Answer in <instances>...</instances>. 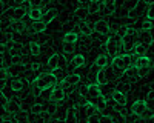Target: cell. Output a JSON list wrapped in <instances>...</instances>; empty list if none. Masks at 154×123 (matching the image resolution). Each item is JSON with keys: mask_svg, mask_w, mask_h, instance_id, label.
Returning a JSON list of instances; mask_svg holds the SVG:
<instances>
[{"mask_svg": "<svg viewBox=\"0 0 154 123\" xmlns=\"http://www.w3.org/2000/svg\"><path fill=\"white\" fill-rule=\"evenodd\" d=\"M59 82V77L54 72H42L31 82V88H32V94H37L42 89H51L54 88Z\"/></svg>", "mask_w": 154, "mask_h": 123, "instance_id": "obj_1", "label": "cell"}, {"mask_svg": "<svg viewBox=\"0 0 154 123\" xmlns=\"http://www.w3.org/2000/svg\"><path fill=\"white\" fill-rule=\"evenodd\" d=\"M111 65H112V69L116 72H125L128 68L133 66V57L130 54H117L111 58Z\"/></svg>", "mask_w": 154, "mask_h": 123, "instance_id": "obj_2", "label": "cell"}, {"mask_svg": "<svg viewBox=\"0 0 154 123\" xmlns=\"http://www.w3.org/2000/svg\"><path fill=\"white\" fill-rule=\"evenodd\" d=\"M131 112H133V116H136L139 118H143V120H152V117H154L152 111L146 106L145 100H142V98H137V100L133 103Z\"/></svg>", "mask_w": 154, "mask_h": 123, "instance_id": "obj_3", "label": "cell"}, {"mask_svg": "<svg viewBox=\"0 0 154 123\" xmlns=\"http://www.w3.org/2000/svg\"><path fill=\"white\" fill-rule=\"evenodd\" d=\"M134 68L137 71V76L140 79H143V77L149 76V72L152 69V62L148 56H139L136 63H134Z\"/></svg>", "mask_w": 154, "mask_h": 123, "instance_id": "obj_4", "label": "cell"}, {"mask_svg": "<svg viewBox=\"0 0 154 123\" xmlns=\"http://www.w3.org/2000/svg\"><path fill=\"white\" fill-rule=\"evenodd\" d=\"M105 48H106V54L111 58L114 56L120 54V51H122V37H120V34L116 32L114 35L108 37L106 42H105Z\"/></svg>", "mask_w": 154, "mask_h": 123, "instance_id": "obj_5", "label": "cell"}, {"mask_svg": "<svg viewBox=\"0 0 154 123\" xmlns=\"http://www.w3.org/2000/svg\"><path fill=\"white\" fill-rule=\"evenodd\" d=\"M68 65V60L65 58V56L63 54H51L48 62H46V66L51 69V71H56V69H65Z\"/></svg>", "mask_w": 154, "mask_h": 123, "instance_id": "obj_6", "label": "cell"}, {"mask_svg": "<svg viewBox=\"0 0 154 123\" xmlns=\"http://www.w3.org/2000/svg\"><path fill=\"white\" fill-rule=\"evenodd\" d=\"M5 17L11 22H20L26 17V8L25 6H12L5 9Z\"/></svg>", "mask_w": 154, "mask_h": 123, "instance_id": "obj_7", "label": "cell"}, {"mask_svg": "<svg viewBox=\"0 0 154 123\" xmlns=\"http://www.w3.org/2000/svg\"><path fill=\"white\" fill-rule=\"evenodd\" d=\"M80 82H82V76L72 72V74H66V76L63 77V80L60 82V85H62L63 89H72L74 86H77Z\"/></svg>", "mask_w": 154, "mask_h": 123, "instance_id": "obj_8", "label": "cell"}, {"mask_svg": "<svg viewBox=\"0 0 154 123\" xmlns=\"http://www.w3.org/2000/svg\"><path fill=\"white\" fill-rule=\"evenodd\" d=\"M146 2L145 0H139L137 2V5L131 9V11H128V19L130 20H136V19H139V17H142V16H145V11H146Z\"/></svg>", "mask_w": 154, "mask_h": 123, "instance_id": "obj_9", "label": "cell"}, {"mask_svg": "<svg viewBox=\"0 0 154 123\" xmlns=\"http://www.w3.org/2000/svg\"><path fill=\"white\" fill-rule=\"evenodd\" d=\"M120 37H122V49H123V51H126V52H131V51H133V48H134V45L137 43L139 35L123 32Z\"/></svg>", "mask_w": 154, "mask_h": 123, "instance_id": "obj_10", "label": "cell"}, {"mask_svg": "<svg viewBox=\"0 0 154 123\" xmlns=\"http://www.w3.org/2000/svg\"><path fill=\"white\" fill-rule=\"evenodd\" d=\"M65 97H66V92H65V89H63L62 86H54V88H51V91H49V102L60 105L63 100H65Z\"/></svg>", "mask_w": 154, "mask_h": 123, "instance_id": "obj_11", "label": "cell"}, {"mask_svg": "<svg viewBox=\"0 0 154 123\" xmlns=\"http://www.w3.org/2000/svg\"><path fill=\"white\" fill-rule=\"evenodd\" d=\"M25 69H26V65H25L23 62H17V63H9V66L6 68L9 77H19V76H22V74L25 72Z\"/></svg>", "mask_w": 154, "mask_h": 123, "instance_id": "obj_12", "label": "cell"}, {"mask_svg": "<svg viewBox=\"0 0 154 123\" xmlns=\"http://www.w3.org/2000/svg\"><path fill=\"white\" fill-rule=\"evenodd\" d=\"M93 29H94V32H97V34L108 35V34H109V25H108L106 20L99 19V20H96V22L93 23Z\"/></svg>", "mask_w": 154, "mask_h": 123, "instance_id": "obj_13", "label": "cell"}, {"mask_svg": "<svg viewBox=\"0 0 154 123\" xmlns=\"http://www.w3.org/2000/svg\"><path fill=\"white\" fill-rule=\"evenodd\" d=\"M5 109H6V112H8V114L14 116V114L17 112V111H20V109H22V103L17 100V98L9 97L8 100H6V103H5Z\"/></svg>", "mask_w": 154, "mask_h": 123, "instance_id": "obj_14", "label": "cell"}, {"mask_svg": "<svg viewBox=\"0 0 154 123\" xmlns=\"http://www.w3.org/2000/svg\"><path fill=\"white\" fill-rule=\"evenodd\" d=\"M46 26H48V25L43 23L42 20H31L28 23V29H29L31 34H42L46 29Z\"/></svg>", "mask_w": 154, "mask_h": 123, "instance_id": "obj_15", "label": "cell"}, {"mask_svg": "<svg viewBox=\"0 0 154 123\" xmlns=\"http://www.w3.org/2000/svg\"><path fill=\"white\" fill-rule=\"evenodd\" d=\"M85 95L89 98V100H93V98L102 95V89L97 83H89L86 85V89H85Z\"/></svg>", "mask_w": 154, "mask_h": 123, "instance_id": "obj_16", "label": "cell"}, {"mask_svg": "<svg viewBox=\"0 0 154 123\" xmlns=\"http://www.w3.org/2000/svg\"><path fill=\"white\" fill-rule=\"evenodd\" d=\"M94 82L99 85V86H105L109 79H108V71H105V68H99L97 72H96V76H94Z\"/></svg>", "mask_w": 154, "mask_h": 123, "instance_id": "obj_17", "label": "cell"}, {"mask_svg": "<svg viewBox=\"0 0 154 123\" xmlns=\"http://www.w3.org/2000/svg\"><path fill=\"white\" fill-rule=\"evenodd\" d=\"M59 17V9L57 8H49V9H46V11H43V14H42V22L43 23H46V25H49L51 22H53L54 19H57Z\"/></svg>", "mask_w": 154, "mask_h": 123, "instance_id": "obj_18", "label": "cell"}, {"mask_svg": "<svg viewBox=\"0 0 154 123\" xmlns=\"http://www.w3.org/2000/svg\"><path fill=\"white\" fill-rule=\"evenodd\" d=\"M77 28H79L80 34H83V37H89L94 34V29H93V23H89L86 20H80V23L77 25Z\"/></svg>", "mask_w": 154, "mask_h": 123, "instance_id": "obj_19", "label": "cell"}, {"mask_svg": "<svg viewBox=\"0 0 154 123\" xmlns=\"http://www.w3.org/2000/svg\"><path fill=\"white\" fill-rule=\"evenodd\" d=\"M26 83L28 82L25 79H22V77H14V80L9 83V86H11V89L14 92H22L25 88H26Z\"/></svg>", "mask_w": 154, "mask_h": 123, "instance_id": "obj_20", "label": "cell"}, {"mask_svg": "<svg viewBox=\"0 0 154 123\" xmlns=\"http://www.w3.org/2000/svg\"><path fill=\"white\" fill-rule=\"evenodd\" d=\"M88 14H100L102 11H103V2L102 0H94L88 5Z\"/></svg>", "mask_w": 154, "mask_h": 123, "instance_id": "obj_21", "label": "cell"}, {"mask_svg": "<svg viewBox=\"0 0 154 123\" xmlns=\"http://www.w3.org/2000/svg\"><path fill=\"white\" fill-rule=\"evenodd\" d=\"M111 98H112V102H114V103H117V105H120V106H125V105H126V102H128L126 95H125L123 92H120L119 89L112 91V94H111Z\"/></svg>", "mask_w": 154, "mask_h": 123, "instance_id": "obj_22", "label": "cell"}, {"mask_svg": "<svg viewBox=\"0 0 154 123\" xmlns=\"http://www.w3.org/2000/svg\"><path fill=\"white\" fill-rule=\"evenodd\" d=\"M149 48H151V45H146V43H136L134 45V48H133V51L131 52H134L137 57L139 56H146V52L149 51Z\"/></svg>", "mask_w": 154, "mask_h": 123, "instance_id": "obj_23", "label": "cell"}, {"mask_svg": "<svg viewBox=\"0 0 154 123\" xmlns=\"http://www.w3.org/2000/svg\"><path fill=\"white\" fill-rule=\"evenodd\" d=\"M94 65H96L97 68H108V66L111 65V57H109L108 54H100V56L96 58Z\"/></svg>", "mask_w": 154, "mask_h": 123, "instance_id": "obj_24", "label": "cell"}, {"mask_svg": "<svg viewBox=\"0 0 154 123\" xmlns=\"http://www.w3.org/2000/svg\"><path fill=\"white\" fill-rule=\"evenodd\" d=\"M42 14H43V9L42 8H29L26 11V16L29 20H40L42 19Z\"/></svg>", "mask_w": 154, "mask_h": 123, "instance_id": "obj_25", "label": "cell"}, {"mask_svg": "<svg viewBox=\"0 0 154 123\" xmlns=\"http://www.w3.org/2000/svg\"><path fill=\"white\" fill-rule=\"evenodd\" d=\"M85 63H86V58H85L83 54H75L71 58V66L72 68H82V66H85Z\"/></svg>", "mask_w": 154, "mask_h": 123, "instance_id": "obj_26", "label": "cell"}, {"mask_svg": "<svg viewBox=\"0 0 154 123\" xmlns=\"http://www.w3.org/2000/svg\"><path fill=\"white\" fill-rule=\"evenodd\" d=\"M8 37H9V40H11L12 43H14V45H23V32L12 29V31H11V34H9Z\"/></svg>", "mask_w": 154, "mask_h": 123, "instance_id": "obj_27", "label": "cell"}, {"mask_svg": "<svg viewBox=\"0 0 154 123\" xmlns=\"http://www.w3.org/2000/svg\"><path fill=\"white\" fill-rule=\"evenodd\" d=\"M139 37L142 43H146V45H152V29H142V32H139Z\"/></svg>", "mask_w": 154, "mask_h": 123, "instance_id": "obj_28", "label": "cell"}, {"mask_svg": "<svg viewBox=\"0 0 154 123\" xmlns=\"http://www.w3.org/2000/svg\"><path fill=\"white\" fill-rule=\"evenodd\" d=\"M28 51H29V56H34V57H37L38 54L42 52V46H40V43L38 42H29L28 43Z\"/></svg>", "mask_w": 154, "mask_h": 123, "instance_id": "obj_29", "label": "cell"}, {"mask_svg": "<svg viewBox=\"0 0 154 123\" xmlns=\"http://www.w3.org/2000/svg\"><path fill=\"white\" fill-rule=\"evenodd\" d=\"M62 40L65 42V43H71V45H74V43H77V40H79V34L74 32V31H68L65 35L62 37Z\"/></svg>", "mask_w": 154, "mask_h": 123, "instance_id": "obj_30", "label": "cell"}, {"mask_svg": "<svg viewBox=\"0 0 154 123\" xmlns=\"http://www.w3.org/2000/svg\"><path fill=\"white\" fill-rule=\"evenodd\" d=\"M12 118H14L16 122H28L31 117H29V111H25V109H20L17 111V112L12 116Z\"/></svg>", "mask_w": 154, "mask_h": 123, "instance_id": "obj_31", "label": "cell"}, {"mask_svg": "<svg viewBox=\"0 0 154 123\" xmlns=\"http://www.w3.org/2000/svg\"><path fill=\"white\" fill-rule=\"evenodd\" d=\"M103 2V9L106 11V14H112L117 8V2L116 0H102Z\"/></svg>", "mask_w": 154, "mask_h": 123, "instance_id": "obj_32", "label": "cell"}, {"mask_svg": "<svg viewBox=\"0 0 154 123\" xmlns=\"http://www.w3.org/2000/svg\"><path fill=\"white\" fill-rule=\"evenodd\" d=\"M43 0H25V2H22V6L25 8H42L43 6Z\"/></svg>", "mask_w": 154, "mask_h": 123, "instance_id": "obj_33", "label": "cell"}, {"mask_svg": "<svg viewBox=\"0 0 154 123\" xmlns=\"http://www.w3.org/2000/svg\"><path fill=\"white\" fill-rule=\"evenodd\" d=\"M145 103H146V106H148L151 111L154 109V91H152V88L148 89V94H146V97H145Z\"/></svg>", "mask_w": 154, "mask_h": 123, "instance_id": "obj_34", "label": "cell"}, {"mask_svg": "<svg viewBox=\"0 0 154 123\" xmlns=\"http://www.w3.org/2000/svg\"><path fill=\"white\" fill-rule=\"evenodd\" d=\"M42 111H45V106L42 103H32L29 106V114H32V116H38Z\"/></svg>", "mask_w": 154, "mask_h": 123, "instance_id": "obj_35", "label": "cell"}, {"mask_svg": "<svg viewBox=\"0 0 154 123\" xmlns=\"http://www.w3.org/2000/svg\"><path fill=\"white\" fill-rule=\"evenodd\" d=\"M74 16L79 19V20H85L86 17H88V9L85 8V6H79L75 9V12H74Z\"/></svg>", "mask_w": 154, "mask_h": 123, "instance_id": "obj_36", "label": "cell"}, {"mask_svg": "<svg viewBox=\"0 0 154 123\" xmlns=\"http://www.w3.org/2000/svg\"><path fill=\"white\" fill-rule=\"evenodd\" d=\"M65 122H75V106L66 108V117Z\"/></svg>", "mask_w": 154, "mask_h": 123, "instance_id": "obj_37", "label": "cell"}, {"mask_svg": "<svg viewBox=\"0 0 154 123\" xmlns=\"http://www.w3.org/2000/svg\"><path fill=\"white\" fill-rule=\"evenodd\" d=\"M117 89L120 91V92H126V91H130L131 89V85L128 83V82H123V80H119V83H117Z\"/></svg>", "mask_w": 154, "mask_h": 123, "instance_id": "obj_38", "label": "cell"}, {"mask_svg": "<svg viewBox=\"0 0 154 123\" xmlns=\"http://www.w3.org/2000/svg\"><path fill=\"white\" fill-rule=\"evenodd\" d=\"M137 2H139V0H123V9L128 12V11H131L136 5H137Z\"/></svg>", "mask_w": 154, "mask_h": 123, "instance_id": "obj_39", "label": "cell"}, {"mask_svg": "<svg viewBox=\"0 0 154 123\" xmlns=\"http://www.w3.org/2000/svg\"><path fill=\"white\" fill-rule=\"evenodd\" d=\"M72 51H74L72 45H71V43H65V42H63V52H65V54H69V52H72Z\"/></svg>", "mask_w": 154, "mask_h": 123, "instance_id": "obj_40", "label": "cell"}, {"mask_svg": "<svg viewBox=\"0 0 154 123\" xmlns=\"http://www.w3.org/2000/svg\"><path fill=\"white\" fill-rule=\"evenodd\" d=\"M142 29L145 31V29H152V20H143V23H142Z\"/></svg>", "mask_w": 154, "mask_h": 123, "instance_id": "obj_41", "label": "cell"}, {"mask_svg": "<svg viewBox=\"0 0 154 123\" xmlns=\"http://www.w3.org/2000/svg\"><path fill=\"white\" fill-rule=\"evenodd\" d=\"M9 51V46L6 43H0V54H6Z\"/></svg>", "mask_w": 154, "mask_h": 123, "instance_id": "obj_42", "label": "cell"}, {"mask_svg": "<svg viewBox=\"0 0 154 123\" xmlns=\"http://www.w3.org/2000/svg\"><path fill=\"white\" fill-rule=\"evenodd\" d=\"M9 76H8V71H6V68H3V66H0V79H8Z\"/></svg>", "mask_w": 154, "mask_h": 123, "instance_id": "obj_43", "label": "cell"}, {"mask_svg": "<svg viewBox=\"0 0 154 123\" xmlns=\"http://www.w3.org/2000/svg\"><path fill=\"white\" fill-rule=\"evenodd\" d=\"M3 11H5V3L0 2V12H3Z\"/></svg>", "mask_w": 154, "mask_h": 123, "instance_id": "obj_44", "label": "cell"}, {"mask_svg": "<svg viewBox=\"0 0 154 123\" xmlns=\"http://www.w3.org/2000/svg\"><path fill=\"white\" fill-rule=\"evenodd\" d=\"M75 2H77V3H80V5H83V3L86 2V0H75Z\"/></svg>", "mask_w": 154, "mask_h": 123, "instance_id": "obj_45", "label": "cell"}, {"mask_svg": "<svg viewBox=\"0 0 154 123\" xmlns=\"http://www.w3.org/2000/svg\"><path fill=\"white\" fill-rule=\"evenodd\" d=\"M19 2H25V0H19Z\"/></svg>", "mask_w": 154, "mask_h": 123, "instance_id": "obj_46", "label": "cell"}, {"mask_svg": "<svg viewBox=\"0 0 154 123\" xmlns=\"http://www.w3.org/2000/svg\"><path fill=\"white\" fill-rule=\"evenodd\" d=\"M0 25H2V20H0Z\"/></svg>", "mask_w": 154, "mask_h": 123, "instance_id": "obj_47", "label": "cell"}, {"mask_svg": "<svg viewBox=\"0 0 154 123\" xmlns=\"http://www.w3.org/2000/svg\"><path fill=\"white\" fill-rule=\"evenodd\" d=\"M91 2H94V0H91Z\"/></svg>", "mask_w": 154, "mask_h": 123, "instance_id": "obj_48", "label": "cell"}]
</instances>
